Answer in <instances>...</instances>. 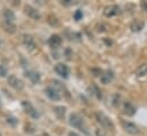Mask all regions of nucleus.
<instances>
[{
  "label": "nucleus",
  "mask_w": 147,
  "mask_h": 136,
  "mask_svg": "<svg viewBox=\"0 0 147 136\" xmlns=\"http://www.w3.org/2000/svg\"><path fill=\"white\" fill-rule=\"evenodd\" d=\"M69 124H70L72 127H74V128H78V129H80L81 132H83L86 135H90V133H89V131H88V127H87L86 124H84L83 118H82L79 113H71Z\"/></svg>",
  "instance_id": "obj_1"
},
{
  "label": "nucleus",
  "mask_w": 147,
  "mask_h": 136,
  "mask_svg": "<svg viewBox=\"0 0 147 136\" xmlns=\"http://www.w3.org/2000/svg\"><path fill=\"white\" fill-rule=\"evenodd\" d=\"M96 119L97 121L105 128H110V129H113L114 128V125L112 122L110 118L107 116H105L103 112H96Z\"/></svg>",
  "instance_id": "obj_2"
},
{
  "label": "nucleus",
  "mask_w": 147,
  "mask_h": 136,
  "mask_svg": "<svg viewBox=\"0 0 147 136\" xmlns=\"http://www.w3.org/2000/svg\"><path fill=\"white\" fill-rule=\"evenodd\" d=\"M7 82H8V85H9L10 87H13V88L16 89V90H22V89L24 88L23 81H22L21 79H18V78H17L16 75H14V74H11V75L8 77Z\"/></svg>",
  "instance_id": "obj_3"
},
{
  "label": "nucleus",
  "mask_w": 147,
  "mask_h": 136,
  "mask_svg": "<svg viewBox=\"0 0 147 136\" xmlns=\"http://www.w3.org/2000/svg\"><path fill=\"white\" fill-rule=\"evenodd\" d=\"M55 72H56L58 75H61L62 78L66 79V78H69L70 69H69V67H67L66 64H64V63H57V64L55 65Z\"/></svg>",
  "instance_id": "obj_4"
},
{
  "label": "nucleus",
  "mask_w": 147,
  "mask_h": 136,
  "mask_svg": "<svg viewBox=\"0 0 147 136\" xmlns=\"http://www.w3.org/2000/svg\"><path fill=\"white\" fill-rule=\"evenodd\" d=\"M22 106H23V109H24V111L26 112V113H29L32 118H34V119H38L39 117H40V113L38 112L37 110L32 106V104L29 102V101H23L22 102Z\"/></svg>",
  "instance_id": "obj_5"
},
{
  "label": "nucleus",
  "mask_w": 147,
  "mask_h": 136,
  "mask_svg": "<svg viewBox=\"0 0 147 136\" xmlns=\"http://www.w3.org/2000/svg\"><path fill=\"white\" fill-rule=\"evenodd\" d=\"M22 41H23V45L26 47L28 50H34L36 47H37L33 37L30 35V34H23V37H22Z\"/></svg>",
  "instance_id": "obj_6"
},
{
  "label": "nucleus",
  "mask_w": 147,
  "mask_h": 136,
  "mask_svg": "<svg viewBox=\"0 0 147 136\" xmlns=\"http://www.w3.org/2000/svg\"><path fill=\"white\" fill-rule=\"evenodd\" d=\"M45 93L48 96V99H50L51 101H59L61 97H62L58 89H56L55 87H47L45 89Z\"/></svg>",
  "instance_id": "obj_7"
},
{
  "label": "nucleus",
  "mask_w": 147,
  "mask_h": 136,
  "mask_svg": "<svg viewBox=\"0 0 147 136\" xmlns=\"http://www.w3.org/2000/svg\"><path fill=\"white\" fill-rule=\"evenodd\" d=\"M24 13H25L30 18L36 20V21L40 20V17H41L39 10H37L34 7H32V6H30V5H26V6L24 7Z\"/></svg>",
  "instance_id": "obj_8"
},
{
  "label": "nucleus",
  "mask_w": 147,
  "mask_h": 136,
  "mask_svg": "<svg viewBox=\"0 0 147 136\" xmlns=\"http://www.w3.org/2000/svg\"><path fill=\"white\" fill-rule=\"evenodd\" d=\"M122 126H123L124 131H125L127 133L131 134V135H136V134H138V133H139V129H138V127H137V126H136L134 122L123 121V122H122Z\"/></svg>",
  "instance_id": "obj_9"
},
{
  "label": "nucleus",
  "mask_w": 147,
  "mask_h": 136,
  "mask_svg": "<svg viewBox=\"0 0 147 136\" xmlns=\"http://www.w3.org/2000/svg\"><path fill=\"white\" fill-rule=\"evenodd\" d=\"M120 13V7L116 5H110L107 7H105L104 9V15L106 17H113L115 15H117Z\"/></svg>",
  "instance_id": "obj_10"
},
{
  "label": "nucleus",
  "mask_w": 147,
  "mask_h": 136,
  "mask_svg": "<svg viewBox=\"0 0 147 136\" xmlns=\"http://www.w3.org/2000/svg\"><path fill=\"white\" fill-rule=\"evenodd\" d=\"M48 45L51 48H58L62 45V38L58 34H53L49 39H48Z\"/></svg>",
  "instance_id": "obj_11"
},
{
  "label": "nucleus",
  "mask_w": 147,
  "mask_h": 136,
  "mask_svg": "<svg viewBox=\"0 0 147 136\" xmlns=\"http://www.w3.org/2000/svg\"><path fill=\"white\" fill-rule=\"evenodd\" d=\"M130 29H131L132 32H139L144 29V22L142 20H138V18L134 20L130 24Z\"/></svg>",
  "instance_id": "obj_12"
},
{
  "label": "nucleus",
  "mask_w": 147,
  "mask_h": 136,
  "mask_svg": "<svg viewBox=\"0 0 147 136\" xmlns=\"http://www.w3.org/2000/svg\"><path fill=\"white\" fill-rule=\"evenodd\" d=\"M2 28L3 30L9 34H13L16 32V25L11 22H6V21H2Z\"/></svg>",
  "instance_id": "obj_13"
},
{
  "label": "nucleus",
  "mask_w": 147,
  "mask_h": 136,
  "mask_svg": "<svg viewBox=\"0 0 147 136\" xmlns=\"http://www.w3.org/2000/svg\"><path fill=\"white\" fill-rule=\"evenodd\" d=\"M113 78H114V74H113L112 71H106V72H104L103 74H100V81H102V84H104V85L110 84L111 81L113 80Z\"/></svg>",
  "instance_id": "obj_14"
},
{
  "label": "nucleus",
  "mask_w": 147,
  "mask_h": 136,
  "mask_svg": "<svg viewBox=\"0 0 147 136\" xmlns=\"http://www.w3.org/2000/svg\"><path fill=\"white\" fill-rule=\"evenodd\" d=\"M2 17H3V21H6V22H11V23H14V21H15V14H14V12L10 10V9H3Z\"/></svg>",
  "instance_id": "obj_15"
},
{
  "label": "nucleus",
  "mask_w": 147,
  "mask_h": 136,
  "mask_svg": "<svg viewBox=\"0 0 147 136\" xmlns=\"http://www.w3.org/2000/svg\"><path fill=\"white\" fill-rule=\"evenodd\" d=\"M123 112L127 114V116H134L136 113V107L131 104L130 102H125L123 105Z\"/></svg>",
  "instance_id": "obj_16"
},
{
  "label": "nucleus",
  "mask_w": 147,
  "mask_h": 136,
  "mask_svg": "<svg viewBox=\"0 0 147 136\" xmlns=\"http://www.w3.org/2000/svg\"><path fill=\"white\" fill-rule=\"evenodd\" d=\"M25 75L32 81V84H34V85H37L40 82V74L38 73V72H34V71H28L26 73H25Z\"/></svg>",
  "instance_id": "obj_17"
},
{
  "label": "nucleus",
  "mask_w": 147,
  "mask_h": 136,
  "mask_svg": "<svg viewBox=\"0 0 147 136\" xmlns=\"http://www.w3.org/2000/svg\"><path fill=\"white\" fill-rule=\"evenodd\" d=\"M54 111H55V114L57 116V118L63 119V118L65 117V111H66V107H64V106H56V107L54 109Z\"/></svg>",
  "instance_id": "obj_18"
},
{
  "label": "nucleus",
  "mask_w": 147,
  "mask_h": 136,
  "mask_svg": "<svg viewBox=\"0 0 147 136\" xmlns=\"http://www.w3.org/2000/svg\"><path fill=\"white\" fill-rule=\"evenodd\" d=\"M136 74H137V77H145V75H147V64L139 65L138 69L136 70Z\"/></svg>",
  "instance_id": "obj_19"
},
{
  "label": "nucleus",
  "mask_w": 147,
  "mask_h": 136,
  "mask_svg": "<svg viewBox=\"0 0 147 136\" xmlns=\"http://www.w3.org/2000/svg\"><path fill=\"white\" fill-rule=\"evenodd\" d=\"M17 122H18V120L16 118H14V117H8L7 118V124L9 126H11V127H15L17 125Z\"/></svg>",
  "instance_id": "obj_20"
},
{
  "label": "nucleus",
  "mask_w": 147,
  "mask_h": 136,
  "mask_svg": "<svg viewBox=\"0 0 147 136\" xmlns=\"http://www.w3.org/2000/svg\"><path fill=\"white\" fill-rule=\"evenodd\" d=\"M73 17L75 21H80V20H82V17H83V13H82V10H80V9L75 10L73 14Z\"/></svg>",
  "instance_id": "obj_21"
},
{
  "label": "nucleus",
  "mask_w": 147,
  "mask_h": 136,
  "mask_svg": "<svg viewBox=\"0 0 147 136\" xmlns=\"http://www.w3.org/2000/svg\"><path fill=\"white\" fill-rule=\"evenodd\" d=\"M7 72H8V70H7V68H6L5 65L0 64V77H1V78L6 77V75H7Z\"/></svg>",
  "instance_id": "obj_22"
},
{
  "label": "nucleus",
  "mask_w": 147,
  "mask_h": 136,
  "mask_svg": "<svg viewBox=\"0 0 147 136\" xmlns=\"http://www.w3.org/2000/svg\"><path fill=\"white\" fill-rule=\"evenodd\" d=\"M96 135L97 136H106V131L104 128H98L96 129Z\"/></svg>",
  "instance_id": "obj_23"
},
{
  "label": "nucleus",
  "mask_w": 147,
  "mask_h": 136,
  "mask_svg": "<svg viewBox=\"0 0 147 136\" xmlns=\"http://www.w3.org/2000/svg\"><path fill=\"white\" fill-rule=\"evenodd\" d=\"M120 100H121V97H120L119 95H114V97H113V104H114L115 106H117V105L120 104Z\"/></svg>",
  "instance_id": "obj_24"
},
{
  "label": "nucleus",
  "mask_w": 147,
  "mask_h": 136,
  "mask_svg": "<svg viewBox=\"0 0 147 136\" xmlns=\"http://www.w3.org/2000/svg\"><path fill=\"white\" fill-rule=\"evenodd\" d=\"M94 89L96 90V93H95V94L97 95V99H98V100H100V99H102V92H99V89L97 88V86H94Z\"/></svg>",
  "instance_id": "obj_25"
},
{
  "label": "nucleus",
  "mask_w": 147,
  "mask_h": 136,
  "mask_svg": "<svg viewBox=\"0 0 147 136\" xmlns=\"http://www.w3.org/2000/svg\"><path fill=\"white\" fill-rule=\"evenodd\" d=\"M62 3H63V5H65V6H70V5H73L74 2L72 1V0H66V1H63Z\"/></svg>",
  "instance_id": "obj_26"
},
{
  "label": "nucleus",
  "mask_w": 147,
  "mask_h": 136,
  "mask_svg": "<svg viewBox=\"0 0 147 136\" xmlns=\"http://www.w3.org/2000/svg\"><path fill=\"white\" fill-rule=\"evenodd\" d=\"M142 7L145 9V12H147V2H145V1H143L142 2Z\"/></svg>",
  "instance_id": "obj_27"
},
{
  "label": "nucleus",
  "mask_w": 147,
  "mask_h": 136,
  "mask_svg": "<svg viewBox=\"0 0 147 136\" xmlns=\"http://www.w3.org/2000/svg\"><path fill=\"white\" fill-rule=\"evenodd\" d=\"M69 136H80V135L76 134V133H74V132H70V133H69Z\"/></svg>",
  "instance_id": "obj_28"
},
{
  "label": "nucleus",
  "mask_w": 147,
  "mask_h": 136,
  "mask_svg": "<svg viewBox=\"0 0 147 136\" xmlns=\"http://www.w3.org/2000/svg\"><path fill=\"white\" fill-rule=\"evenodd\" d=\"M40 136H49V135H48V134H46V133H42Z\"/></svg>",
  "instance_id": "obj_29"
},
{
  "label": "nucleus",
  "mask_w": 147,
  "mask_h": 136,
  "mask_svg": "<svg viewBox=\"0 0 147 136\" xmlns=\"http://www.w3.org/2000/svg\"><path fill=\"white\" fill-rule=\"evenodd\" d=\"M0 46H1V40H0Z\"/></svg>",
  "instance_id": "obj_30"
},
{
  "label": "nucleus",
  "mask_w": 147,
  "mask_h": 136,
  "mask_svg": "<svg viewBox=\"0 0 147 136\" xmlns=\"http://www.w3.org/2000/svg\"><path fill=\"white\" fill-rule=\"evenodd\" d=\"M0 104H1V101H0Z\"/></svg>",
  "instance_id": "obj_31"
},
{
  "label": "nucleus",
  "mask_w": 147,
  "mask_h": 136,
  "mask_svg": "<svg viewBox=\"0 0 147 136\" xmlns=\"http://www.w3.org/2000/svg\"><path fill=\"white\" fill-rule=\"evenodd\" d=\"M0 136H1V133H0Z\"/></svg>",
  "instance_id": "obj_32"
}]
</instances>
